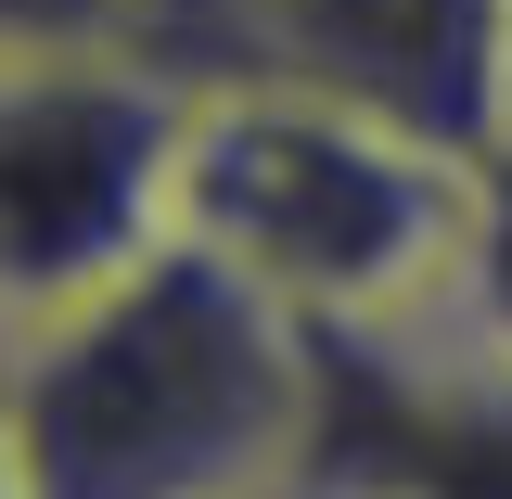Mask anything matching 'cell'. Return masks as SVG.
Returning a JSON list of instances; mask_svg holds the SVG:
<instances>
[{"label": "cell", "mask_w": 512, "mask_h": 499, "mask_svg": "<svg viewBox=\"0 0 512 499\" xmlns=\"http://www.w3.org/2000/svg\"><path fill=\"white\" fill-rule=\"evenodd\" d=\"M0 499H26L13 487V384H0Z\"/></svg>", "instance_id": "8992f818"}, {"label": "cell", "mask_w": 512, "mask_h": 499, "mask_svg": "<svg viewBox=\"0 0 512 499\" xmlns=\"http://www.w3.org/2000/svg\"><path fill=\"white\" fill-rule=\"evenodd\" d=\"M26 499H295L333 448V346L154 231L0 333Z\"/></svg>", "instance_id": "6da1fadb"}, {"label": "cell", "mask_w": 512, "mask_h": 499, "mask_svg": "<svg viewBox=\"0 0 512 499\" xmlns=\"http://www.w3.org/2000/svg\"><path fill=\"white\" fill-rule=\"evenodd\" d=\"M103 39L167 90H320L448 141H512V0H116Z\"/></svg>", "instance_id": "3957f363"}, {"label": "cell", "mask_w": 512, "mask_h": 499, "mask_svg": "<svg viewBox=\"0 0 512 499\" xmlns=\"http://www.w3.org/2000/svg\"><path fill=\"white\" fill-rule=\"evenodd\" d=\"M448 333L512 384V141L474 167V231H461V282H448Z\"/></svg>", "instance_id": "277c9868"}, {"label": "cell", "mask_w": 512, "mask_h": 499, "mask_svg": "<svg viewBox=\"0 0 512 499\" xmlns=\"http://www.w3.org/2000/svg\"><path fill=\"white\" fill-rule=\"evenodd\" d=\"M103 13H116V0H103Z\"/></svg>", "instance_id": "52a82bcc"}, {"label": "cell", "mask_w": 512, "mask_h": 499, "mask_svg": "<svg viewBox=\"0 0 512 499\" xmlns=\"http://www.w3.org/2000/svg\"><path fill=\"white\" fill-rule=\"evenodd\" d=\"M423 499H436V487H423Z\"/></svg>", "instance_id": "ba28073f"}, {"label": "cell", "mask_w": 512, "mask_h": 499, "mask_svg": "<svg viewBox=\"0 0 512 499\" xmlns=\"http://www.w3.org/2000/svg\"><path fill=\"white\" fill-rule=\"evenodd\" d=\"M103 26V0H0V39H77Z\"/></svg>", "instance_id": "5b68a950"}, {"label": "cell", "mask_w": 512, "mask_h": 499, "mask_svg": "<svg viewBox=\"0 0 512 499\" xmlns=\"http://www.w3.org/2000/svg\"><path fill=\"white\" fill-rule=\"evenodd\" d=\"M474 167L487 154H448L320 90H180L167 231L244 269L256 295H282L320 346H384L448 320Z\"/></svg>", "instance_id": "7a4b0ae2"}]
</instances>
